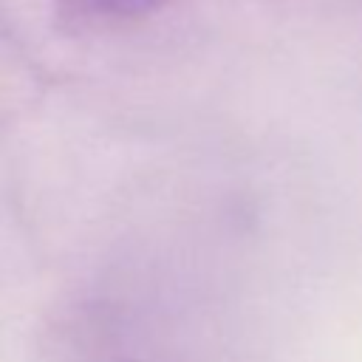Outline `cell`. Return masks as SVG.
Wrapping results in <instances>:
<instances>
[{"label":"cell","instance_id":"cell-1","mask_svg":"<svg viewBox=\"0 0 362 362\" xmlns=\"http://www.w3.org/2000/svg\"><path fill=\"white\" fill-rule=\"evenodd\" d=\"M173 0H59V8L65 17H71L76 25H127L139 23Z\"/></svg>","mask_w":362,"mask_h":362}]
</instances>
